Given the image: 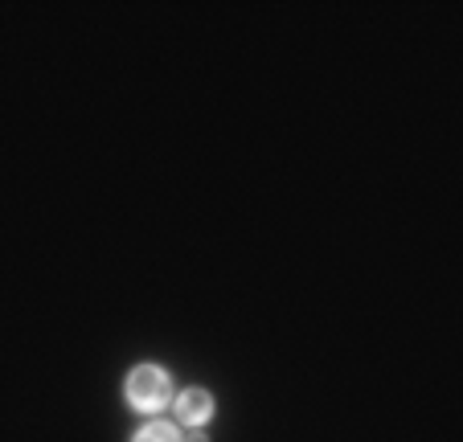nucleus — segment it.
<instances>
[{"instance_id":"f257e3e1","label":"nucleus","mask_w":463,"mask_h":442,"mask_svg":"<svg viewBox=\"0 0 463 442\" xmlns=\"http://www.w3.org/2000/svg\"><path fill=\"white\" fill-rule=\"evenodd\" d=\"M123 398H128L131 409H140V414H156V409H165L168 398H173V377H168L160 364H140V369H131L128 381H123Z\"/></svg>"},{"instance_id":"f03ea898","label":"nucleus","mask_w":463,"mask_h":442,"mask_svg":"<svg viewBox=\"0 0 463 442\" xmlns=\"http://www.w3.org/2000/svg\"><path fill=\"white\" fill-rule=\"evenodd\" d=\"M173 409H176V422H184V426H205L213 418V398L205 390H184V393H176V401H173Z\"/></svg>"},{"instance_id":"7ed1b4c3","label":"nucleus","mask_w":463,"mask_h":442,"mask_svg":"<svg viewBox=\"0 0 463 442\" xmlns=\"http://www.w3.org/2000/svg\"><path fill=\"white\" fill-rule=\"evenodd\" d=\"M131 442H181V430L173 422H148Z\"/></svg>"},{"instance_id":"20e7f679","label":"nucleus","mask_w":463,"mask_h":442,"mask_svg":"<svg viewBox=\"0 0 463 442\" xmlns=\"http://www.w3.org/2000/svg\"><path fill=\"white\" fill-rule=\"evenodd\" d=\"M181 442H210V438H205V434L197 430V434H189V438H181Z\"/></svg>"}]
</instances>
